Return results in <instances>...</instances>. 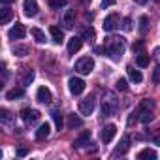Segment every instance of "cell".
Segmentation results:
<instances>
[{"label": "cell", "mask_w": 160, "mask_h": 160, "mask_svg": "<svg viewBox=\"0 0 160 160\" xmlns=\"http://www.w3.org/2000/svg\"><path fill=\"white\" fill-rule=\"evenodd\" d=\"M124 51H126V40L122 36H109V38H106L104 47H96V53H104L113 58L121 57Z\"/></svg>", "instance_id": "6da1fadb"}, {"label": "cell", "mask_w": 160, "mask_h": 160, "mask_svg": "<svg viewBox=\"0 0 160 160\" xmlns=\"http://www.w3.org/2000/svg\"><path fill=\"white\" fill-rule=\"evenodd\" d=\"M138 111H139V121H141L143 124H149V122L152 121V117H154V113H152V111H154V102L149 100V98L141 100Z\"/></svg>", "instance_id": "7a4b0ae2"}, {"label": "cell", "mask_w": 160, "mask_h": 160, "mask_svg": "<svg viewBox=\"0 0 160 160\" xmlns=\"http://www.w3.org/2000/svg\"><path fill=\"white\" fill-rule=\"evenodd\" d=\"M119 108V102H117V96L113 92H106L104 94V100H102V113L106 117H111Z\"/></svg>", "instance_id": "3957f363"}, {"label": "cell", "mask_w": 160, "mask_h": 160, "mask_svg": "<svg viewBox=\"0 0 160 160\" xmlns=\"http://www.w3.org/2000/svg\"><path fill=\"white\" fill-rule=\"evenodd\" d=\"M94 70V60L91 57H81L75 62V72H79L81 75H87Z\"/></svg>", "instance_id": "277c9868"}, {"label": "cell", "mask_w": 160, "mask_h": 160, "mask_svg": "<svg viewBox=\"0 0 160 160\" xmlns=\"http://www.w3.org/2000/svg\"><path fill=\"white\" fill-rule=\"evenodd\" d=\"M94 106H96V100L92 96H87L83 100H79V113L81 115H92Z\"/></svg>", "instance_id": "5b68a950"}, {"label": "cell", "mask_w": 160, "mask_h": 160, "mask_svg": "<svg viewBox=\"0 0 160 160\" xmlns=\"http://www.w3.org/2000/svg\"><path fill=\"white\" fill-rule=\"evenodd\" d=\"M68 89L72 94H81L85 91V81L81 77H70L68 79Z\"/></svg>", "instance_id": "8992f818"}, {"label": "cell", "mask_w": 160, "mask_h": 160, "mask_svg": "<svg viewBox=\"0 0 160 160\" xmlns=\"http://www.w3.org/2000/svg\"><path fill=\"white\" fill-rule=\"evenodd\" d=\"M87 145H91V132H89V130H83L81 134L73 139V147H75V149H83V147H87Z\"/></svg>", "instance_id": "52a82bcc"}, {"label": "cell", "mask_w": 160, "mask_h": 160, "mask_svg": "<svg viewBox=\"0 0 160 160\" xmlns=\"http://www.w3.org/2000/svg\"><path fill=\"white\" fill-rule=\"evenodd\" d=\"M119 23H121V17H119V13H111V15H108L106 17V21H104V30L106 32H111V30H115L117 27H119Z\"/></svg>", "instance_id": "ba28073f"}, {"label": "cell", "mask_w": 160, "mask_h": 160, "mask_svg": "<svg viewBox=\"0 0 160 160\" xmlns=\"http://www.w3.org/2000/svg\"><path fill=\"white\" fill-rule=\"evenodd\" d=\"M8 36H10L12 40H21V38H25V36H27V28H25V25H23V23H15V27L10 28Z\"/></svg>", "instance_id": "9c48e42d"}, {"label": "cell", "mask_w": 160, "mask_h": 160, "mask_svg": "<svg viewBox=\"0 0 160 160\" xmlns=\"http://www.w3.org/2000/svg\"><path fill=\"white\" fill-rule=\"evenodd\" d=\"M21 119H23L25 122L32 124V122H36V121L40 119V111H38V109H30V108H25V109L21 111Z\"/></svg>", "instance_id": "30bf717a"}, {"label": "cell", "mask_w": 160, "mask_h": 160, "mask_svg": "<svg viewBox=\"0 0 160 160\" xmlns=\"http://www.w3.org/2000/svg\"><path fill=\"white\" fill-rule=\"evenodd\" d=\"M130 136H122L121 138V141H119V145L115 147V151H113V156H119V154H126L128 152V149H130Z\"/></svg>", "instance_id": "8fae6325"}, {"label": "cell", "mask_w": 160, "mask_h": 160, "mask_svg": "<svg viewBox=\"0 0 160 160\" xmlns=\"http://www.w3.org/2000/svg\"><path fill=\"white\" fill-rule=\"evenodd\" d=\"M23 10L27 17H36L38 15V2L36 0H25L23 2Z\"/></svg>", "instance_id": "7c38bea8"}, {"label": "cell", "mask_w": 160, "mask_h": 160, "mask_svg": "<svg viewBox=\"0 0 160 160\" xmlns=\"http://www.w3.org/2000/svg\"><path fill=\"white\" fill-rule=\"evenodd\" d=\"M36 98H38V102H42V104H51L53 94H51V91H49L47 87H40L38 92H36Z\"/></svg>", "instance_id": "4fadbf2b"}, {"label": "cell", "mask_w": 160, "mask_h": 160, "mask_svg": "<svg viewBox=\"0 0 160 160\" xmlns=\"http://www.w3.org/2000/svg\"><path fill=\"white\" fill-rule=\"evenodd\" d=\"M115 134H117V126H115V124L104 126V128H102V141H104V143H109V141L115 138Z\"/></svg>", "instance_id": "5bb4252c"}, {"label": "cell", "mask_w": 160, "mask_h": 160, "mask_svg": "<svg viewBox=\"0 0 160 160\" xmlns=\"http://www.w3.org/2000/svg\"><path fill=\"white\" fill-rule=\"evenodd\" d=\"M81 45H83V40L79 36L70 38V42H68V55H75L79 49H81Z\"/></svg>", "instance_id": "9a60e30c"}, {"label": "cell", "mask_w": 160, "mask_h": 160, "mask_svg": "<svg viewBox=\"0 0 160 160\" xmlns=\"http://www.w3.org/2000/svg\"><path fill=\"white\" fill-rule=\"evenodd\" d=\"M68 117V121H66V126L70 128V130H73V128H79L83 124V121H81V117H77L75 113H70V115H66Z\"/></svg>", "instance_id": "2e32d148"}, {"label": "cell", "mask_w": 160, "mask_h": 160, "mask_svg": "<svg viewBox=\"0 0 160 160\" xmlns=\"http://www.w3.org/2000/svg\"><path fill=\"white\" fill-rule=\"evenodd\" d=\"M126 72H128V75H130V79H132L134 83H141V81H143L141 72H139V70H136L134 66H126Z\"/></svg>", "instance_id": "e0dca14e"}, {"label": "cell", "mask_w": 160, "mask_h": 160, "mask_svg": "<svg viewBox=\"0 0 160 160\" xmlns=\"http://www.w3.org/2000/svg\"><path fill=\"white\" fill-rule=\"evenodd\" d=\"M64 27L66 28H72L73 25H75V10H68L66 13H64Z\"/></svg>", "instance_id": "ac0fdd59"}, {"label": "cell", "mask_w": 160, "mask_h": 160, "mask_svg": "<svg viewBox=\"0 0 160 160\" xmlns=\"http://www.w3.org/2000/svg\"><path fill=\"white\" fill-rule=\"evenodd\" d=\"M49 32H51V38H53L55 43H62V42H64V32H62L58 27H51Z\"/></svg>", "instance_id": "d6986e66"}, {"label": "cell", "mask_w": 160, "mask_h": 160, "mask_svg": "<svg viewBox=\"0 0 160 160\" xmlns=\"http://www.w3.org/2000/svg\"><path fill=\"white\" fill-rule=\"evenodd\" d=\"M23 94H25V89L23 87H15V89L6 92V100H15V98H21Z\"/></svg>", "instance_id": "ffe728a7"}, {"label": "cell", "mask_w": 160, "mask_h": 160, "mask_svg": "<svg viewBox=\"0 0 160 160\" xmlns=\"http://www.w3.org/2000/svg\"><path fill=\"white\" fill-rule=\"evenodd\" d=\"M49 132H51V126L45 122V124H42L38 130H36V139H45L47 136H49Z\"/></svg>", "instance_id": "44dd1931"}, {"label": "cell", "mask_w": 160, "mask_h": 160, "mask_svg": "<svg viewBox=\"0 0 160 160\" xmlns=\"http://www.w3.org/2000/svg\"><path fill=\"white\" fill-rule=\"evenodd\" d=\"M51 117H53V122H55L57 130H60V128L64 126V121H62V113H60L58 109H55V111H51Z\"/></svg>", "instance_id": "7402d4cb"}, {"label": "cell", "mask_w": 160, "mask_h": 160, "mask_svg": "<svg viewBox=\"0 0 160 160\" xmlns=\"http://www.w3.org/2000/svg\"><path fill=\"white\" fill-rule=\"evenodd\" d=\"M149 62H151L149 55H145V53H138V57H136V64H138L139 68H145V66H149Z\"/></svg>", "instance_id": "603a6c76"}, {"label": "cell", "mask_w": 160, "mask_h": 160, "mask_svg": "<svg viewBox=\"0 0 160 160\" xmlns=\"http://www.w3.org/2000/svg\"><path fill=\"white\" fill-rule=\"evenodd\" d=\"M0 12H2V15H0V23H2V25H8L10 23V19H12V10L8 8V6H4L2 10H0Z\"/></svg>", "instance_id": "cb8c5ba5"}, {"label": "cell", "mask_w": 160, "mask_h": 160, "mask_svg": "<svg viewBox=\"0 0 160 160\" xmlns=\"http://www.w3.org/2000/svg\"><path fill=\"white\" fill-rule=\"evenodd\" d=\"M158 154H156V151H152V149H143V151H139L138 152V158H151V160H154Z\"/></svg>", "instance_id": "d4e9b609"}, {"label": "cell", "mask_w": 160, "mask_h": 160, "mask_svg": "<svg viewBox=\"0 0 160 160\" xmlns=\"http://www.w3.org/2000/svg\"><path fill=\"white\" fill-rule=\"evenodd\" d=\"M21 81H23V85H30V83L34 81V70H25Z\"/></svg>", "instance_id": "484cf974"}, {"label": "cell", "mask_w": 160, "mask_h": 160, "mask_svg": "<svg viewBox=\"0 0 160 160\" xmlns=\"http://www.w3.org/2000/svg\"><path fill=\"white\" fill-rule=\"evenodd\" d=\"M28 53H30V49L27 45H15L13 47V55H17V57H27Z\"/></svg>", "instance_id": "4316f807"}, {"label": "cell", "mask_w": 160, "mask_h": 160, "mask_svg": "<svg viewBox=\"0 0 160 160\" xmlns=\"http://www.w3.org/2000/svg\"><path fill=\"white\" fill-rule=\"evenodd\" d=\"M30 34L34 36V40H36L38 43H43V42H45V34H43L40 28H32V30H30Z\"/></svg>", "instance_id": "83f0119b"}, {"label": "cell", "mask_w": 160, "mask_h": 160, "mask_svg": "<svg viewBox=\"0 0 160 160\" xmlns=\"http://www.w3.org/2000/svg\"><path fill=\"white\" fill-rule=\"evenodd\" d=\"M0 119H2V122H6V124L13 121V117H12V113H10V111H8L6 108H2V109H0Z\"/></svg>", "instance_id": "f1b7e54d"}, {"label": "cell", "mask_w": 160, "mask_h": 160, "mask_svg": "<svg viewBox=\"0 0 160 160\" xmlns=\"http://www.w3.org/2000/svg\"><path fill=\"white\" fill-rule=\"evenodd\" d=\"M147 28H149V17L147 15H141L139 17V30L141 32H147Z\"/></svg>", "instance_id": "f546056e"}, {"label": "cell", "mask_w": 160, "mask_h": 160, "mask_svg": "<svg viewBox=\"0 0 160 160\" xmlns=\"http://www.w3.org/2000/svg\"><path fill=\"white\" fill-rule=\"evenodd\" d=\"M115 89H117V91H122V92H124V91H128V83H126V79H122V77H121V79H117Z\"/></svg>", "instance_id": "4dcf8cb0"}, {"label": "cell", "mask_w": 160, "mask_h": 160, "mask_svg": "<svg viewBox=\"0 0 160 160\" xmlns=\"http://www.w3.org/2000/svg\"><path fill=\"white\" fill-rule=\"evenodd\" d=\"M47 2L53 10H60L62 6H66V0H47Z\"/></svg>", "instance_id": "1f68e13d"}, {"label": "cell", "mask_w": 160, "mask_h": 160, "mask_svg": "<svg viewBox=\"0 0 160 160\" xmlns=\"http://www.w3.org/2000/svg\"><path fill=\"white\" fill-rule=\"evenodd\" d=\"M83 36L89 38V40H92V38H94V28H92V27H85V28H83Z\"/></svg>", "instance_id": "d6a6232c"}, {"label": "cell", "mask_w": 160, "mask_h": 160, "mask_svg": "<svg viewBox=\"0 0 160 160\" xmlns=\"http://www.w3.org/2000/svg\"><path fill=\"white\" fill-rule=\"evenodd\" d=\"M143 45H145V43H143V40H138V42H136V43L132 45L134 53H136V55H138V53H141V51H143Z\"/></svg>", "instance_id": "836d02e7"}, {"label": "cell", "mask_w": 160, "mask_h": 160, "mask_svg": "<svg viewBox=\"0 0 160 160\" xmlns=\"http://www.w3.org/2000/svg\"><path fill=\"white\" fill-rule=\"evenodd\" d=\"M136 121H139V111H134V113H130V117H128V126H132Z\"/></svg>", "instance_id": "e575fe53"}, {"label": "cell", "mask_w": 160, "mask_h": 160, "mask_svg": "<svg viewBox=\"0 0 160 160\" xmlns=\"http://www.w3.org/2000/svg\"><path fill=\"white\" fill-rule=\"evenodd\" d=\"M151 138H152V143H154V145H160V126L152 132V136H151Z\"/></svg>", "instance_id": "d590c367"}, {"label": "cell", "mask_w": 160, "mask_h": 160, "mask_svg": "<svg viewBox=\"0 0 160 160\" xmlns=\"http://www.w3.org/2000/svg\"><path fill=\"white\" fill-rule=\"evenodd\" d=\"M117 2V0H102V8H109V6H113Z\"/></svg>", "instance_id": "8d00e7d4"}, {"label": "cell", "mask_w": 160, "mask_h": 160, "mask_svg": "<svg viewBox=\"0 0 160 160\" xmlns=\"http://www.w3.org/2000/svg\"><path fill=\"white\" fill-rule=\"evenodd\" d=\"M152 81H154V83H158V81H160V68H156V70H154V75H152Z\"/></svg>", "instance_id": "74e56055"}, {"label": "cell", "mask_w": 160, "mask_h": 160, "mask_svg": "<svg viewBox=\"0 0 160 160\" xmlns=\"http://www.w3.org/2000/svg\"><path fill=\"white\" fill-rule=\"evenodd\" d=\"M122 27H124V30H130V28H132V21H130V17L124 19V25H122Z\"/></svg>", "instance_id": "f35d334b"}, {"label": "cell", "mask_w": 160, "mask_h": 160, "mask_svg": "<svg viewBox=\"0 0 160 160\" xmlns=\"http://www.w3.org/2000/svg\"><path fill=\"white\" fill-rule=\"evenodd\" d=\"M27 152H28L27 147H19V149H17V154H19V156H27Z\"/></svg>", "instance_id": "ab89813d"}, {"label": "cell", "mask_w": 160, "mask_h": 160, "mask_svg": "<svg viewBox=\"0 0 160 160\" xmlns=\"http://www.w3.org/2000/svg\"><path fill=\"white\" fill-rule=\"evenodd\" d=\"M13 2H15V0H2L4 6H10V4H13Z\"/></svg>", "instance_id": "60d3db41"}, {"label": "cell", "mask_w": 160, "mask_h": 160, "mask_svg": "<svg viewBox=\"0 0 160 160\" xmlns=\"http://www.w3.org/2000/svg\"><path fill=\"white\" fill-rule=\"evenodd\" d=\"M134 2H136V4H147L149 0H134Z\"/></svg>", "instance_id": "b9f144b4"}, {"label": "cell", "mask_w": 160, "mask_h": 160, "mask_svg": "<svg viewBox=\"0 0 160 160\" xmlns=\"http://www.w3.org/2000/svg\"><path fill=\"white\" fill-rule=\"evenodd\" d=\"M85 19H87V21H89V19L92 21V13H89V12H87V13H85Z\"/></svg>", "instance_id": "7bdbcfd3"}, {"label": "cell", "mask_w": 160, "mask_h": 160, "mask_svg": "<svg viewBox=\"0 0 160 160\" xmlns=\"http://www.w3.org/2000/svg\"><path fill=\"white\" fill-rule=\"evenodd\" d=\"M81 2H91V0H81Z\"/></svg>", "instance_id": "ee69618b"}, {"label": "cell", "mask_w": 160, "mask_h": 160, "mask_svg": "<svg viewBox=\"0 0 160 160\" xmlns=\"http://www.w3.org/2000/svg\"><path fill=\"white\" fill-rule=\"evenodd\" d=\"M154 2H158V4H160V0H154Z\"/></svg>", "instance_id": "f6af8a7d"}]
</instances>
